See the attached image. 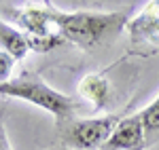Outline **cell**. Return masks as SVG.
<instances>
[{
	"mask_svg": "<svg viewBox=\"0 0 159 150\" xmlns=\"http://www.w3.org/2000/svg\"><path fill=\"white\" fill-rule=\"evenodd\" d=\"M51 21L55 30L66 40L83 49H93L106 42L108 38L119 34L127 25V17L123 13H57L51 11Z\"/></svg>",
	"mask_w": 159,
	"mask_h": 150,
	"instance_id": "obj_1",
	"label": "cell"
},
{
	"mask_svg": "<svg viewBox=\"0 0 159 150\" xmlns=\"http://www.w3.org/2000/svg\"><path fill=\"white\" fill-rule=\"evenodd\" d=\"M0 93L9 95V97L30 101V104H34L38 108L51 112L57 121L68 118L74 110V101L68 95L51 89L49 85H45L40 78H34V76L24 74V76H19V78H11L9 83L0 85Z\"/></svg>",
	"mask_w": 159,
	"mask_h": 150,
	"instance_id": "obj_2",
	"label": "cell"
},
{
	"mask_svg": "<svg viewBox=\"0 0 159 150\" xmlns=\"http://www.w3.org/2000/svg\"><path fill=\"white\" fill-rule=\"evenodd\" d=\"M121 116L119 114H108V116H98V118H83V121H72L64 138L66 142L76 150H96L102 148L108 138L112 135L115 127L119 125Z\"/></svg>",
	"mask_w": 159,
	"mask_h": 150,
	"instance_id": "obj_3",
	"label": "cell"
},
{
	"mask_svg": "<svg viewBox=\"0 0 159 150\" xmlns=\"http://www.w3.org/2000/svg\"><path fill=\"white\" fill-rule=\"evenodd\" d=\"M144 133H147V127H144L142 112L134 114V116H125L119 121V125L115 127L108 142L100 150H142Z\"/></svg>",
	"mask_w": 159,
	"mask_h": 150,
	"instance_id": "obj_4",
	"label": "cell"
},
{
	"mask_svg": "<svg viewBox=\"0 0 159 150\" xmlns=\"http://www.w3.org/2000/svg\"><path fill=\"white\" fill-rule=\"evenodd\" d=\"M11 19L13 24L24 30L25 36H49L53 34V21H51V9L40 6H21V9H4V19Z\"/></svg>",
	"mask_w": 159,
	"mask_h": 150,
	"instance_id": "obj_5",
	"label": "cell"
},
{
	"mask_svg": "<svg viewBox=\"0 0 159 150\" xmlns=\"http://www.w3.org/2000/svg\"><path fill=\"white\" fill-rule=\"evenodd\" d=\"M134 45L144 42H159V0H151L144 11L127 24Z\"/></svg>",
	"mask_w": 159,
	"mask_h": 150,
	"instance_id": "obj_6",
	"label": "cell"
},
{
	"mask_svg": "<svg viewBox=\"0 0 159 150\" xmlns=\"http://www.w3.org/2000/svg\"><path fill=\"white\" fill-rule=\"evenodd\" d=\"M79 93L96 108H104L108 101V83L102 74H87L79 85Z\"/></svg>",
	"mask_w": 159,
	"mask_h": 150,
	"instance_id": "obj_7",
	"label": "cell"
},
{
	"mask_svg": "<svg viewBox=\"0 0 159 150\" xmlns=\"http://www.w3.org/2000/svg\"><path fill=\"white\" fill-rule=\"evenodd\" d=\"M0 42H2V51H7L15 59L25 57V53L30 51L28 36L24 32L15 30L13 25H9L7 21H2V25H0Z\"/></svg>",
	"mask_w": 159,
	"mask_h": 150,
	"instance_id": "obj_8",
	"label": "cell"
},
{
	"mask_svg": "<svg viewBox=\"0 0 159 150\" xmlns=\"http://www.w3.org/2000/svg\"><path fill=\"white\" fill-rule=\"evenodd\" d=\"M28 42H30V49L38 51V53H47V51L55 49L66 42V38L61 36L60 32H53L49 36H28Z\"/></svg>",
	"mask_w": 159,
	"mask_h": 150,
	"instance_id": "obj_9",
	"label": "cell"
},
{
	"mask_svg": "<svg viewBox=\"0 0 159 150\" xmlns=\"http://www.w3.org/2000/svg\"><path fill=\"white\" fill-rule=\"evenodd\" d=\"M142 118H144V127H147V131H155L159 129V97L148 108L142 110Z\"/></svg>",
	"mask_w": 159,
	"mask_h": 150,
	"instance_id": "obj_10",
	"label": "cell"
},
{
	"mask_svg": "<svg viewBox=\"0 0 159 150\" xmlns=\"http://www.w3.org/2000/svg\"><path fill=\"white\" fill-rule=\"evenodd\" d=\"M13 66H15V57H11L7 51H0V78L2 83H9L11 78V72H13Z\"/></svg>",
	"mask_w": 159,
	"mask_h": 150,
	"instance_id": "obj_11",
	"label": "cell"
},
{
	"mask_svg": "<svg viewBox=\"0 0 159 150\" xmlns=\"http://www.w3.org/2000/svg\"><path fill=\"white\" fill-rule=\"evenodd\" d=\"M0 150H9V146H7V135L4 133H2V148Z\"/></svg>",
	"mask_w": 159,
	"mask_h": 150,
	"instance_id": "obj_12",
	"label": "cell"
},
{
	"mask_svg": "<svg viewBox=\"0 0 159 150\" xmlns=\"http://www.w3.org/2000/svg\"><path fill=\"white\" fill-rule=\"evenodd\" d=\"M49 4H51V0H47V6H49Z\"/></svg>",
	"mask_w": 159,
	"mask_h": 150,
	"instance_id": "obj_13",
	"label": "cell"
},
{
	"mask_svg": "<svg viewBox=\"0 0 159 150\" xmlns=\"http://www.w3.org/2000/svg\"><path fill=\"white\" fill-rule=\"evenodd\" d=\"M45 4H47V0H45Z\"/></svg>",
	"mask_w": 159,
	"mask_h": 150,
	"instance_id": "obj_14",
	"label": "cell"
}]
</instances>
